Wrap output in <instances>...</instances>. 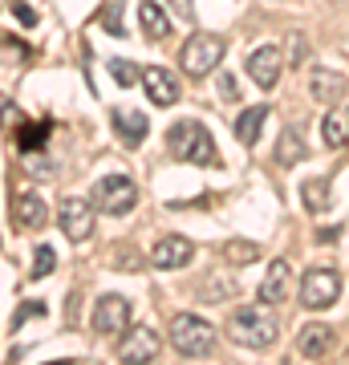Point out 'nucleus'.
Returning a JSON list of instances; mask_svg holds the SVG:
<instances>
[{"label":"nucleus","mask_w":349,"mask_h":365,"mask_svg":"<svg viewBox=\"0 0 349 365\" xmlns=\"http://www.w3.org/2000/svg\"><path fill=\"white\" fill-rule=\"evenodd\" d=\"M276 333H280V325H276V313H272L268 304L260 300V304H244V309H236L232 317H228V337L236 341V345H244V349H272L276 345Z\"/></svg>","instance_id":"1"},{"label":"nucleus","mask_w":349,"mask_h":365,"mask_svg":"<svg viewBox=\"0 0 349 365\" xmlns=\"http://www.w3.org/2000/svg\"><path fill=\"white\" fill-rule=\"evenodd\" d=\"M167 146L171 155L183 158V163H195V167H216L220 163V150H216V138L207 134L203 122H195V118H183L167 130Z\"/></svg>","instance_id":"2"},{"label":"nucleus","mask_w":349,"mask_h":365,"mask_svg":"<svg viewBox=\"0 0 349 365\" xmlns=\"http://www.w3.org/2000/svg\"><path fill=\"white\" fill-rule=\"evenodd\" d=\"M171 345H175V353H183V357H207V353L216 349V329L207 325L203 317L179 313L171 321Z\"/></svg>","instance_id":"3"},{"label":"nucleus","mask_w":349,"mask_h":365,"mask_svg":"<svg viewBox=\"0 0 349 365\" xmlns=\"http://www.w3.org/2000/svg\"><path fill=\"white\" fill-rule=\"evenodd\" d=\"M223 61V41L216 33H191L187 45L179 49V69L187 78H207Z\"/></svg>","instance_id":"4"},{"label":"nucleus","mask_w":349,"mask_h":365,"mask_svg":"<svg viewBox=\"0 0 349 365\" xmlns=\"http://www.w3.org/2000/svg\"><path fill=\"white\" fill-rule=\"evenodd\" d=\"M93 207L106 211V215H130V211L138 207V187H134V179L130 175H106V179H98V187H93Z\"/></svg>","instance_id":"5"},{"label":"nucleus","mask_w":349,"mask_h":365,"mask_svg":"<svg viewBox=\"0 0 349 365\" xmlns=\"http://www.w3.org/2000/svg\"><path fill=\"white\" fill-rule=\"evenodd\" d=\"M337 297H341V272L333 268H309L305 280H300V304L313 309V313H325L333 309Z\"/></svg>","instance_id":"6"},{"label":"nucleus","mask_w":349,"mask_h":365,"mask_svg":"<svg viewBox=\"0 0 349 365\" xmlns=\"http://www.w3.org/2000/svg\"><path fill=\"white\" fill-rule=\"evenodd\" d=\"M163 349V341L151 325H130L122 337H118V361L122 365H151Z\"/></svg>","instance_id":"7"},{"label":"nucleus","mask_w":349,"mask_h":365,"mask_svg":"<svg viewBox=\"0 0 349 365\" xmlns=\"http://www.w3.org/2000/svg\"><path fill=\"white\" fill-rule=\"evenodd\" d=\"M93 199H78V195H69L57 207V223H61V232L74 240V244H81V240H90L93 235Z\"/></svg>","instance_id":"8"},{"label":"nucleus","mask_w":349,"mask_h":365,"mask_svg":"<svg viewBox=\"0 0 349 365\" xmlns=\"http://www.w3.org/2000/svg\"><path fill=\"white\" fill-rule=\"evenodd\" d=\"M93 329L106 337H122L130 329V300L126 297H102L93 304Z\"/></svg>","instance_id":"9"},{"label":"nucleus","mask_w":349,"mask_h":365,"mask_svg":"<svg viewBox=\"0 0 349 365\" xmlns=\"http://www.w3.org/2000/svg\"><path fill=\"white\" fill-rule=\"evenodd\" d=\"M195 256V244L187 235H163L155 248H151V264L163 268V272H175V268H187Z\"/></svg>","instance_id":"10"},{"label":"nucleus","mask_w":349,"mask_h":365,"mask_svg":"<svg viewBox=\"0 0 349 365\" xmlns=\"http://www.w3.org/2000/svg\"><path fill=\"white\" fill-rule=\"evenodd\" d=\"M280 69H285L280 45H260V49L248 57V78L256 81L260 90H272V86L280 81Z\"/></svg>","instance_id":"11"},{"label":"nucleus","mask_w":349,"mask_h":365,"mask_svg":"<svg viewBox=\"0 0 349 365\" xmlns=\"http://www.w3.org/2000/svg\"><path fill=\"white\" fill-rule=\"evenodd\" d=\"M143 86H146V98H151L158 110L179 102V78H175V73H167V69H158V66L143 69Z\"/></svg>","instance_id":"12"},{"label":"nucleus","mask_w":349,"mask_h":365,"mask_svg":"<svg viewBox=\"0 0 349 365\" xmlns=\"http://www.w3.org/2000/svg\"><path fill=\"white\" fill-rule=\"evenodd\" d=\"M110 122H114L118 138H122L126 146H138L146 138V130H151L146 114L143 110H130V106H114V110H110Z\"/></svg>","instance_id":"13"},{"label":"nucleus","mask_w":349,"mask_h":365,"mask_svg":"<svg viewBox=\"0 0 349 365\" xmlns=\"http://www.w3.org/2000/svg\"><path fill=\"white\" fill-rule=\"evenodd\" d=\"M309 93L325 106H337L345 98V78L337 69H309Z\"/></svg>","instance_id":"14"},{"label":"nucleus","mask_w":349,"mask_h":365,"mask_svg":"<svg viewBox=\"0 0 349 365\" xmlns=\"http://www.w3.org/2000/svg\"><path fill=\"white\" fill-rule=\"evenodd\" d=\"M45 220H49V207H45V199L33 195V191L16 195V203H13V223H16V227L33 232V227H41Z\"/></svg>","instance_id":"15"},{"label":"nucleus","mask_w":349,"mask_h":365,"mask_svg":"<svg viewBox=\"0 0 349 365\" xmlns=\"http://www.w3.org/2000/svg\"><path fill=\"white\" fill-rule=\"evenodd\" d=\"M138 25H143L146 41H167L171 37V16H167V9H158L155 0H143V4H138Z\"/></svg>","instance_id":"16"},{"label":"nucleus","mask_w":349,"mask_h":365,"mask_svg":"<svg viewBox=\"0 0 349 365\" xmlns=\"http://www.w3.org/2000/svg\"><path fill=\"white\" fill-rule=\"evenodd\" d=\"M297 349L305 353V357H313V361L325 357V353L333 349V329L329 325H305L297 333Z\"/></svg>","instance_id":"17"},{"label":"nucleus","mask_w":349,"mask_h":365,"mask_svg":"<svg viewBox=\"0 0 349 365\" xmlns=\"http://www.w3.org/2000/svg\"><path fill=\"white\" fill-rule=\"evenodd\" d=\"M309 155V143H305V134L297 126H288L280 134V143H276V167H297L300 158Z\"/></svg>","instance_id":"18"},{"label":"nucleus","mask_w":349,"mask_h":365,"mask_svg":"<svg viewBox=\"0 0 349 365\" xmlns=\"http://www.w3.org/2000/svg\"><path fill=\"white\" fill-rule=\"evenodd\" d=\"M300 203H305V211H309V215H325V211L333 207V203H329V179H325V175H317V179L300 182Z\"/></svg>","instance_id":"19"},{"label":"nucleus","mask_w":349,"mask_h":365,"mask_svg":"<svg viewBox=\"0 0 349 365\" xmlns=\"http://www.w3.org/2000/svg\"><path fill=\"white\" fill-rule=\"evenodd\" d=\"M285 297H288V264L276 260L268 268V276H264V284H260V300L264 304H280Z\"/></svg>","instance_id":"20"},{"label":"nucleus","mask_w":349,"mask_h":365,"mask_svg":"<svg viewBox=\"0 0 349 365\" xmlns=\"http://www.w3.org/2000/svg\"><path fill=\"white\" fill-rule=\"evenodd\" d=\"M264 118H268V106H248L244 114L236 118V138L244 146H256L260 143V126H264Z\"/></svg>","instance_id":"21"},{"label":"nucleus","mask_w":349,"mask_h":365,"mask_svg":"<svg viewBox=\"0 0 349 365\" xmlns=\"http://www.w3.org/2000/svg\"><path fill=\"white\" fill-rule=\"evenodd\" d=\"M321 134H325V146H345L349 143V110H329L321 122Z\"/></svg>","instance_id":"22"},{"label":"nucleus","mask_w":349,"mask_h":365,"mask_svg":"<svg viewBox=\"0 0 349 365\" xmlns=\"http://www.w3.org/2000/svg\"><path fill=\"white\" fill-rule=\"evenodd\" d=\"M49 134H53V122H29V126H16V146L21 150H37V146L49 143Z\"/></svg>","instance_id":"23"},{"label":"nucleus","mask_w":349,"mask_h":365,"mask_svg":"<svg viewBox=\"0 0 349 365\" xmlns=\"http://www.w3.org/2000/svg\"><path fill=\"white\" fill-rule=\"evenodd\" d=\"M223 256H228V264H252V260H260V248L252 240H228Z\"/></svg>","instance_id":"24"},{"label":"nucleus","mask_w":349,"mask_h":365,"mask_svg":"<svg viewBox=\"0 0 349 365\" xmlns=\"http://www.w3.org/2000/svg\"><path fill=\"white\" fill-rule=\"evenodd\" d=\"M53 268H57V256H53L49 244H41V248L33 252V272H29V280H45Z\"/></svg>","instance_id":"25"},{"label":"nucleus","mask_w":349,"mask_h":365,"mask_svg":"<svg viewBox=\"0 0 349 365\" xmlns=\"http://www.w3.org/2000/svg\"><path fill=\"white\" fill-rule=\"evenodd\" d=\"M110 78H114L118 86H134V81L143 78V69L134 66V61H122V57H118V61H110Z\"/></svg>","instance_id":"26"},{"label":"nucleus","mask_w":349,"mask_h":365,"mask_svg":"<svg viewBox=\"0 0 349 365\" xmlns=\"http://www.w3.org/2000/svg\"><path fill=\"white\" fill-rule=\"evenodd\" d=\"M102 29L114 33V37H122V4H106L102 9Z\"/></svg>","instance_id":"27"},{"label":"nucleus","mask_w":349,"mask_h":365,"mask_svg":"<svg viewBox=\"0 0 349 365\" xmlns=\"http://www.w3.org/2000/svg\"><path fill=\"white\" fill-rule=\"evenodd\" d=\"M45 313H49V309H45V300H29L25 309H21V313L13 317V333H16V329H21V325H25L29 317H45Z\"/></svg>","instance_id":"28"},{"label":"nucleus","mask_w":349,"mask_h":365,"mask_svg":"<svg viewBox=\"0 0 349 365\" xmlns=\"http://www.w3.org/2000/svg\"><path fill=\"white\" fill-rule=\"evenodd\" d=\"M25 41H16V37H4V66H13V61H21L25 57Z\"/></svg>","instance_id":"29"},{"label":"nucleus","mask_w":349,"mask_h":365,"mask_svg":"<svg viewBox=\"0 0 349 365\" xmlns=\"http://www.w3.org/2000/svg\"><path fill=\"white\" fill-rule=\"evenodd\" d=\"M9 9H13V13L21 16V25H37V13H33V9H29L25 0H9Z\"/></svg>","instance_id":"30"},{"label":"nucleus","mask_w":349,"mask_h":365,"mask_svg":"<svg viewBox=\"0 0 349 365\" xmlns=\"http://www.w3.org/2000/svg\"><path fill=\"white\" fill-rule=\"evenodd\" d=\"M167 4L183 16V21H195V4H191V0H167Z\"/></svg>","instance_id":"31"},{"label":"nucleus","mask_w":349,"mask_h":365,"mask_svg":"<svg viewBox=\"0 0 349 365\" xmlns=\"http://www.w3.org/2000/svg\"><path fill=\"white\" fill-rule=\"evenodd\" d=\"M220 90H223V98H236V93H240V90H236V78H232V73H223V78H220Z\"/></svg>","instance_id":"32"},{"label":"nucleus","mask_w":349,"mask_h":365,"mask_svg":"<svg viewBox=\"0 0 349 365\" xmlns=\"http://www.w3.org/2000/svg\"><path fill=\"white\" fill-rule=\"evenodd\" d=\"M288 45H293V61H297V66H300V61H305V49H300L305 41H300V37H293V41H288Z\"/></svg>","instance_id":"33"},{"label":"nucleus","mask_w":349,"mask_h":365,"mask_svg":"<svg viewBox=\"0 0 349 365\" xmlns=\"http://www.w3.org/2000/svg\"><path fill=\"white\" fill-rule=\"evenodd\" d=\"M317 240H321V244H333V240H337V227H325V232L317 235Z\"/></svg>","instance_id":"34"},{"label":"nucleus","mask_w":349,"mask_h":365,"mask_svg":"<svg viewBox=\"0 0 349 365\" xmlns=\"http://www.w3.org/2000/svg\"><path fill=\"white\" fill-rule=\"evenodd\" d=\"M45 365H78V361H69V357H65V361H45Z\"/></svg>","instance_id":"35"}]
</instances>
